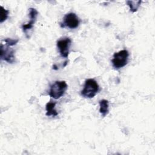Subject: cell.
<instances>
[{"mask_svg": "<svg viewBox=\"0 0 155 155\" xmlns=\"http://www.w3.org/2000/svg\"><path fill=\"white\" fill-rule=\"evenodd\" d=\"M129 53L127 50H122L113 54V58L111 60L113 67L116 70H119L128 63Z\"/></svg>", "mask_w": 155, "mask_h": 155, "instance_id": "3", "label": "cell"}, {"mask_svg": "<svg viewBox=\"0 0 155 155\" xmlns=\"http://www.w3.org/2000/svg\"><path fill=\"white\" fill-rule=\"evenodd\" d=\"M38 15V12L36 8H32V7L29 8V16H30V20L27 24H24L22 25V31L25 33V35H27V30H29L33 28V25L36 21Z\"/></svg>", "mask_w": 155, "mask_h": 155, "instance_id": "7", "label": "cell"}, {"mask_svg": "<svg viewBox=\"0 0 155 155\" xmlns=\"http://www.w3.org/2000/svg\"><path fill=\"white\" fill-rule=\"evenodd\" d=\"M99 112L102 117L106 116L109 113V102L106 99H102L99 102Z\"/></svg>", "mask_w": 155, "mask_h": 155, "instance_id": "8", "label": "cell"}, {"mask_svg": "<svg viewBox=\"0 0 155 155\" xmlns=\"http://www.w3.org/2000/svg\"><path fill=\"white\" fill-rule=\"evenodd\" d=\"M56 102H49L47 103L45 105V109H46V115L47 116H52L53 117L56 116L58 114V113L55 110V105H56Z\"/></svg>", "mask_w": 155, "mask_h": 155, "instance_id": "9", "label": "cell"}, {"mask_svg": "<svg viewBox=\"0 0 155 155\" xmlns=\"http://www.w3.org/2000/svg\"><path fill=\"white\" fill-rule=\"evenodd\" d=\"M99 86L97 82L93 79H88L85 81L81 95L85 98H92L97 93Z\"/></svg>", "mask_w": 155, "mask_h": 155, "instance_id": "2", "label": "cell"}, {"mask_svg": "<svg viewBox=\"0 0 155 155\" xmlns=\"http://www.w3.org/2000/svg\"><path fill=\"white\" fill-rule=\"evenodd\" d=\"M0 7H1V9H0V16H1L0 22L2 23L7 19L8 13H9V11L8 10L5 9L2 5H1Z\"/></svg>", "mask_w": 155, "mask_h": 155, "instance_id": "11", "label": "cell"}, {"mask_svg": "<svg viewBox=\"0 0 155 155\" xmlns=\"http://www.w3.org/2000/svg\"><path fill=\"white\" fill-rule=\"evenodd\" d=\"M10 45L2 43L1 44L0 57L1 60H4L9 64H13L15 62V50L10 48Z\"/></svg>", "mask_w": 155, "mask_h": 155, "instance_id": "4", "label": "cell"}, {"mask_svg": "<svg viewBox=\"0 0 155 155\" xmlns=\"http://www.w3.org/2000/svg\"><path fill=\"white\" fill-rule=\"evenodd\" d=\"M3 41L5 42V44L9 45L10 46H13L18 42L19 39H13L11 38H5Z\"/></svg>", "mask_w": 155, "mask_h": 155, "instance_id": "12", "label": "cell"}, {"mask_svg": "<svg viewBox=\"0 0 155 155\" xmlns=\"http://www.w3.org/2000/svg\"><path fill=\"white\" fill-rule=\"evenodd\" d=\"M142 2V1H127V4L130 7V11L132 12H136L137 11L139 7H140V5Z\"/></svg>", "mask_w": 155, "mask_h": 155, "instance_id": "10", "label": "cell"}, {"mask_svg": "<svg viewBox=\"0 0 155 155\" xmlns=\"http://www.w3.org/2000/svg\"><path fill=\"white\" fill-rule=\"evenodd\" d=\"M80 23V19L74 13H69L66 14L63 19V22L60 23L62 27H67L69 28L73 29L77 28Z\"/></svg>", "mask_w": 155, "mask_h": 155, "instance_id": "5", "label": "cell"}, {"mask_svg": "<svg viewBox=\"0 0 155 155\" xmlns=\"http://www.w3.org/2000/svg\"><path fill=\"white\" fill-rule=\"evenodd\" d=\"M68 85L64 81H56L50 85L49 95L54 99H58L64 95Z\"/></svg>", "mask_w": 155, "mask_h": 155, "instance_id": "1", "label": "cell"}, {"mask_svg": "<svg viewBox=\"0 0 155 155\" xmlns=\"http://www.w3.org/2000/svg\"><path fill=\"white\" fill-rule=\"evenodd\" d=\"M57 47L61 56L62 58H67L69 54L70 48L71 45V40L68 37L63 38L58 40L56 42Z\"/></svg>", "mask_w": 155, "mask_h": 155, "instance_id": "6", "label": "cell"}]
</instances>
